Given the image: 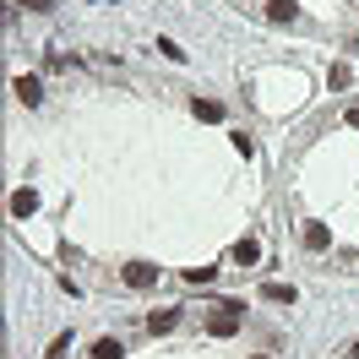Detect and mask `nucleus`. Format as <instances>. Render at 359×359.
Segmentation results:
<instances>
[{"instance_id":"f257e3e1","label":"nucleus","mask_w":359,"mask_h":359,"mask_svg":"<svg viewBox=\"0 0 359 359\" xmlns=\"http://www.w3.org/2000/svg\"><path fill=\"white\" fill-rule=\"evenodd\" d=\"M207 332H212V337H234V332H240V305H234V299H224L218 311L207 316Z\"/></svg>"},{"instance_id":"f03ea898","label":"nucleus","mask_w":359,"mask_h":359,"mask_svg":"<svg viewBox=\"0 0 359 359\" xmlns=\"http://www.w3.org/2000/svg\"><path fill=\"white\" fill-rule=\"evenodd\" d=\"M126 283H131V289H153L158 267H153V262H131V267H126Z\"/></svg>"},{"instance_id":"7ed1b4c3","label":"nucleus","mask_w":359,"mask_h":359,"mask_svg":"<svg viewBox=\"0 0 359 359\" xmlns=\"http://www.w3.org/2000/svg\"><path fill=\"white\" fill-rule=\"evenodd\" d=\"M11 93H17V98H22L27 109H33V104H39V98H44V88H39V76H17V82H11Z\"/></svg>"},{"instance_id":"20e7f679","label":"nucleus","mask_w":359,"mask_h":359,"mask_svg":"<svg viewBox=\"0 0 359 359\" xmlns=\"http://www.w3.org/2000/svg\"><path fill=\"white\" fill-rule=\"evenodd\" d=\"M332 245V229L327 224H305V250H327Z\"/></svg>"},{"instance_id":"39448f33","label":"nucleus","mask_w":359,"mask_h":359,"mask_svg":"<svg viewBox=\"0 0 359 359\" xmlns=\"http://www.w3.org/2000/svg\"><path fill=\"white\" fill-rule=\"evenodd\" d=\"M262 299H267V305H294L299 294H294V283H267V289H262Z\"/></svg>"},{"instance_id":"423d86ee","label":"nucleus","mask_w":359,"mask_h":359,"mask_svg":"<svg viewBox=\"0 0 359 359\" xmlns=\"http://www.w3.org/2000/svg\"><path fill=\"white\" fill-rule=\"evenodd\" d=\"M175 321H180V311H153V316H147V332H175Z\"/></svg>"},{"instance_id":"0eeeda50","label":"nucleus","mask_w":359,"mask_h":359,"mask_svg":"<svg viewBox=\"0 0 359 359\" xmlns=\"http://www.w3.org/2000/svg\"><path fill=\"white\" fill-rule=\"evenodd\" d=\"M294 17H299V11H294L289 0H267V22H278V27H283V22H294Z\"/></svg>"},{"instance_id":"6e6552de","label":"nucleus","mask_w":359,"mask_h":359,"mask_svg":"<svg viewBox=\"0 0 359 359\" xmlns=\"http://www.w3.org/2000/svg\"><path fill=\"white\" fill-rule=\"evenodd\" d=\"M11 212H17V218H33V212H39V196H33V191H17V196H11Z\"/></svg>"},{"instance_id":"1a4fd4ad","label":"nucleus","mask_w":359,"mask_h":359,"mask_svg":"<svg viewBox=\"0 0 359 359\" xmlns=\"http://www.w3.org/2000/svg\"><path fill=\"white\" fill-rule=\"evenodd\" d=\"M191 109H196V120H224V104H218V98H196Z\"/></svg>"},{"instance_id":"9d476101","label":"nucleus","mask_w":359,"mask_h":359,"mask_svg":"<svg viewBox=\"0 0 359 359\" xmlns=\"http://www.w3.org/2000/svg\"><path fill=\"white\" fill-rule=\"evenodd\" d=\"M120 354H126L120 337H98V343H93V359H120Z\"/></svg>"},{"instance_id":"9b49d317","label":"nucleus","mask_w":359,"mask_h":359,"mask_svg":"<svg viewBox=\"0 0 359 359\" xmlns=\"http://www.w3.org/2000/svg\"><path fill=\"white\" fill-rule=\"evenodd\" d=\"M256 256H262V245H256V240H240V245H234V267H250Z\"/></svg>"},{"instance_id":"f8f14e48","label":"nucleus","mask_w":359,"mask_h":359,"mask_svg":"<svg viewBox=\"0 0 359 359\" xmlns=\"http://www.w3.org/2000/svg\"><path fill=\"white\" fill-rule=\"evenodd\" d=\"M327 82H332V88H348V82H354V71H348V66H343V60H337V66L327 71Z\"/></svg>"},{"instance_id":"ddd939ff","label":"nucleus","mask_w":359,"mask_h":359,"mask_svg":"<svg viewBox=\"0 0 359 359\" xmlns=\"http://www.w3.org/2000/svg\"><path fill=\"white\" fill-rule=\"evenodd\" d=\"M158 55H163V60H185V49H180L175 39H158Z\"/></svg>"},{"instance_id":"4468645a","label":"nucleus","mask_w":359,"mask_h":359,"mask_svg":"<svg viewBox=\"0 0 359 359\" xmlns=\"http://www.w3.org/2000/svg\"><path fill=\"white\" fill-rule=\"evenodd\" d=\"M185 283H196V289H202V283H212V267H185Z\"/></svg>"},{"instance_id":"2eb2a0df","label":"nucleus","mask_w":359,"mask_h":359,"mask_svg":"<svg viewBox=\"0 0 359 359\" xmlns=\"http://www.w3.org/2000/svg\"><path fill=\"white\" fill-rule=\"evenodd\" d=\"M66 348H71V337H55V343H49V354H44V359H66Z\"/></svg>"},{"instance_id":"dca6fc26","label":"nucleus","mask_w":359,"mask_h":359,"mask_svg":"<svg viewBox=\"0 0 359 359\" xmlns=\"http://www.w3.org/2000/svg\"><path fill=\"white\" fill-rule=\"evenodd\" d=\"M22 11H49V0H17Z\"/></svg>"},{"instance_id":"f3484780","label":"nucleus","mask_w":359,"mask_h":359,"mask_svg":"<svg viewBox=\"0 0 359 359\" xmlns=\"http://www.w3.org/2000/svg\"><path fill=\"white\" fill-rule=\"evenodd\" d=\"M343 120H348V131H359V104H354L348 114H343Z\"/></svg>"},{"instance_id":"a211bd4d","label":"nucleus","mask_w":359,"mask_h":359,"mask_svg":"<svg viewBox=\"0 0 359 359\" xmlns=\"http://www.w3.org/2000/svg\"><path fill=\"white\" fill-rule=\"evenodd\" d=\"M250 359H272V354H250Z\"/></svg>"},{"instance_id":"6ab92c4d","label":"nucleus","mask_w":359,"mask_h":359,"mask_svg":"<svg viewBox=\"0 0 359 359\" xmlns=\"http://www.w3.org/2000/svg\"><path fill=\"white\" fill-rule=\"evenodd\" d=\"M354 359H359V343H354Z\"/></svg>"}]
</instances>
